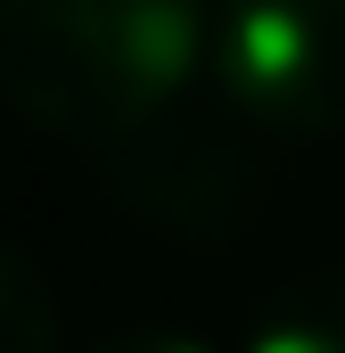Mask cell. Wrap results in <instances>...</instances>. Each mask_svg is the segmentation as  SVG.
Instances as JSON below:
<instances>
[{
    "mask_svg": "<svg viewBox=\"0 0 345 353\" xmlns=\"http://www.w3.org/2000/svg\"><path fill=\"white\" fill-rule=\"evenodd\" d=\"M197 58V0H0V99L75 148H115L181 107Z\"/></svg>",
    "mask_w": 345,
    "mask_h": 353,
    "instance_id": "1",
    "label": "cell"
},
{
    "mask_svg": "<svg viewBox=\"0 0 345 353\" xmlns=\"http://www.w3.org/2000/svg\"><path fill=\"white\" fill-rule=\"evenodd\" d=\"M206 58L239 123L279 140L345 132V0H222Z\"/></svg>",
    "mask_w": 345,
    "mask_h": 353,
    "instance_id": "2",
    "label": "cell"
},
{
    "mask_svg": "<svg viewBox=\"0 0 345 353\" xmlns=\"http://www.w3.org/2000/svg\"><path fill=\"white\" fill-rule=\"evenodd\" d=\"M99 157H107L115 197L157 230H230V222H247L263 189V157L247 140H230L214 123H181L172 107Z\"/></svg>",
    "mask_w": 345,
    "mask_h": 353,
    "instance_id": "3",
    "label": "cell"
},
{
    "mask_svg": "<svg viewBox=\"0 0 345 353\" xmlns=\"http://www.w3.org/2000/svg\"><path fill=\"white\" fill-rule=\"evenodd\" d=\"M239 353H345V263L296 271L288 288H271Z\"/></svg>",
    "mask_w": 345,
    "mask_h": 353,
    "instance_id": "4",
    "label": "cell"
},
{
    "mask_svg": "<svg viewBox=\"0 0 345 353\" xmlns=\"http://www.w3.org/2000/svg\"><path fill=\"white\" fill-rule=\"evenodd\" d=\"M0 353H58V304L50 279L0 247Z\"/></svg>",
    "mask_w": 345,
    "mask_h": 353,
    "instance_id": "5",
    "label": "cell"
},
{
    "mask_svg": "<svg viewBox=\"0 0 345 353\" xmlns=\"http://www.w3.org/2000/svg\"><path fill=\"white\" fill-rule=\"evenodd\" d=\"M90 353H214L206 337H181V329H124V337H107V345Z\"/></svg>",
    "mask_w": 345,
    "mask_h": 353,
    "instance_id": "6",
    "label": "cell"
}]
</instances>
